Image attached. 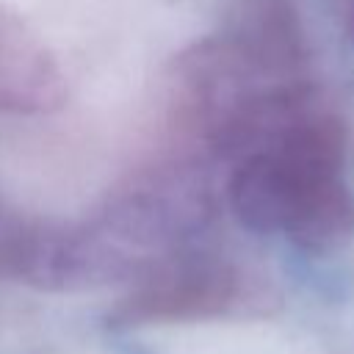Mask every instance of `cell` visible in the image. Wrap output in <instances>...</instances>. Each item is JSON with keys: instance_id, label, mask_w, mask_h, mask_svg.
<instances>
[{"instance_id": "1", "label": "cell", "mask_w": 354, "mask_h": 354, "mask_svg": "<svg viewBox=\"0 0 354 354\" xmlns=\"http://www.w3.org/2000/svg\"><path fill=\"white\" fill-rule=\"evenodd\" d=\"M216 213L207 163L171 152L136 169L86 221L69 224V290L133 285L194 246Z\"/></svg>"}, {"instance_id": "2", "label": "cell", "mask_w": 354, "mask_h": 354, "mask_svg": "<svg viewBox=\"0 0 354 354\" xmlns=\"http://www.w3.org/2000/svg\"><path fill=\"white\" fill-rule=\"evenodd\" d=\"M277 86L254 75L235 50L210 33L185 44L166 72V127L174 155L227 163L257 102Z\"/></svg>"}, {"instance_id": "3", "label": "cell", "mask_w": 354, "mask_h": 354, "mask_svg": "<svg viewBox=\"0 0 354 354\" xmlns=\"http://www.w3.org/2000/svg\"><path fill=\"white\" fill-rule=\"evenodd\" d=\"M257 293L230 257L188 246L163 260L105 313L111 329H144L160 324L207 321L238 313Z\"/></svg>"}, {"instance_id": "4", "label": "cell", "mask_w": 354, "mask_h": 354, "mask_svg": "<svg viewBox=\"0 0 354 354\" xmlns=\"http://www.w3.org/2000/svg\"><path fill=\"white\" fill-rule=\"evenodd\" d=\"M216 33L266 83L310 80V47L296 0H230Z\"/></svg>"}, {"instance_id": "5", "label": "cell", "mask_w": 354, "mask_h": 354, "mask_svg": "<svg viewBox=\"0 0 354 354\" xmlns=\"http://www.w3.org/2000/svg\"><path fill=\"white\" fill-rule=\"evenodd\" d=\"M66 100L55 55L17 22H0V116L53 113Z\"/></svg>"}, {"instance_id": "6", "label": "cell", "mask_w": 354, "mask_h": 354, "mask_svg": "<svg viewBox=\"0 0 354 354\" xmlns=\"http://www.w3.org/2000/svg\"><path fill=\"white\" fill-rule=\"evenodd\" d=\"M0 279L69 290V224L30 218L0 205Z\"/></svg>"}, {"instance_id": "7", "label": "cell", "mask_w": 354, "mask_h": 354, "mask_svg": "<svg viewBox=\"0 0 354 354\" xmlns=\"http://www.w3.org/2000/svg\"><path fill=\"white\" fill-rule=\"evenodd\" d=\"M282 235L307 254L340 252L354 238V194L343 177H332L313 188Z\"/></svg>"}, {"instance_id": "8", "label": "cell", "mask_w": 354, "mask_h": 354, "mask_svg": "<svg viewBox=\"0 0 354 354\" xmlns=\"http://www.w3.org/2000/svg\"><path fill=\"white\" fill-rule=\"evenodd\" d=\"M335 25L354 41V0H324Z\"/></svg>"}]
</instances>
